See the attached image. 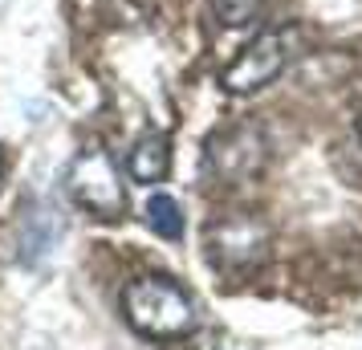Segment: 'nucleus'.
Masks as SVG:
<instances>
[{
  "label": "nucleus",
  "mask_w": 362,
  "mask_h": 350,
  "mask_svg": "<svg viewBox=\"0 0 362 350\" xmlns=\"http://www.w3.org/2000/svg\"><path fill=\"white\" fill-rule=\"evenodd\" d=\"M143 212H147V224H151V233L155 236H163V240H180L183 236V212H180V204L171 200L167 192H155Z\"/></svg>",
  "instance_id": "7"
},
{
  "label": "nucleus",
  "mask_w": 362,
  "mask_h": 350,
  "mask_svg": "<svg viewBox=\"0 0 362 350\" xmlns=\"http://www.w3.org/2000/svg\"><path fill=\"white\" fill-rule=\"evenodd\" d=\"M273 252V228L261 212H216L204 224V257L220 277L245 281L269 261Z\"/></svg>",
  "instance_id": "2"
},
{
  "label": "nucleus",
  "mask_w": 362,
  "mask_h": 350,
  "mask_svg": "<svg viewBox=\"0 0 362 350\" xmlns=\"http://www.w3.org/2000/svg\"><path fill=\"white\" fill-rule=\"evenodd\" d=\"M264 0H216V8H220V21L224 25H248V21L261 13Z\"/></svg>",
  "instance_id": "8"
},
{
  "label": "nucleus",
  "mask_w": 362,
  "mask_h": 350,
  "mask_svg": "<svg viewBox=\"0 0 362 350\" xmlns=\"http://www.w3.org/2000/svg\"><path fill=\"white\" fill-rule=\"evenodd\" d=\"M0 180H4V171H0Z\"/></svg>",
  "instance_id": "10"
},
{
  "label": "nucleus",
  "mask_w": 362,
  "mask_h": 350,
  "mask_svg": "<svg viewBox=\"0 0 362 350\" xmlns=\"http://www.w3.org/2000/svg\"><path fill=\"white\" fill-rule=\"evenodd\" d=\"M358 139H362V110H358Z\"/></svg>",
  "instance_id": "9"
},
{
  "label": "nucleus",
  "mask_w": 362,
  "mask_h": 350,
  "mask_svg": "<svg viewBox=\"0 0 362 350\" xmlns=\"http://www.w3.org/2000/svg\"><path fill=\"white\" fill-rule=\"evenodd\" d=\"M127 171H131L134 184H163L167 171H171V139L159 131L139 139L131 159H127Z\"/></svg>",
  "instance_id": "6"
},
{
  "label": "nucleus",
  "mask_w": 362,
  "mask_h": 350,
  "mask_svg": "<svg viewBox=\"0 0 362 350\" xmlns=\"http://www.w3.org/2000/svg\"><path fill=\"white\" fill-rule=\"evenodd\" d=\"M264 163H269V134L261 122H236L208 143V180L220 187L257 180Z\"/></svg>",
  "instance_id": "4"
},
{
  "label": "nucleus",
  "mask_w": 362,
  "mask_h": 350,
  "mask_svg": "<svg viewBox=\"0 0 362 350\" xmlns=\"http://www.w3.org/2000/svg\"><path fill=\"white\" fill-rule=\"evenodd\" d=\"M293 29H264L248 41L245 49L236 53L220 82L228 94H252V90H264V86L277 78L281 69L289 66V53H293Z\"/></svg>",
  "instance_id": "5"
},
{
  "label": "nucleus",
  "mask_w": 362,
  "mask_h": 350,
  "mask_svg": "<svg viewBox=\"0 0 362 350\" xmlns=\"http://www.w3.org/2000/svg\"><path fill=\"white\" fill-rule=\"evenodd\" d=\"M66 192L69 200L86 208L90 216L98 220H122L127 216V187H122V175H118L110 151L82 147L66 167Z\"/></svg>",
  "instance_id": "3"
},
{
  "label": "nucleus",
  "mask_w": 362,
  "mask_h": 350,
  "mask_svg": "<svg viewBox=\"0 0 362 350\" xmlns=\"http://www.w3.org/2000/svg\"><path fill=\"white\" fill-rule=\"evenodd\" d=\"M122 317L143 338H155V342H180L199 326V310L187 298V289H180L171 277H159V273L134 277L122 289Z\"/></svg>",
  "instance_id": "1"
}]
</instances>
